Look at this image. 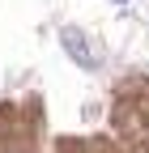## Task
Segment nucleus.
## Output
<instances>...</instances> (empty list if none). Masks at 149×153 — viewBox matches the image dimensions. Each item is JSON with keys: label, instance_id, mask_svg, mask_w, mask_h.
Segmentation results:
<instances>
[{"label": "nucleus", "instance_id": "1", "mask_svg": "<svg viewBox=\"0 0 149 153\" xmlns=\"http://www.w3.org/2000/svg\"><path fill=\"white\" fill-rule=\"evenodd\" d=\"M60 43H64V51L72 55V60H77L81 68H98L102 64V47L94 43V38H89L85 30H77V26H64L60 30Z\"/></svg>", "mask_w": 149, "mask_h": 153}]
</instances>
